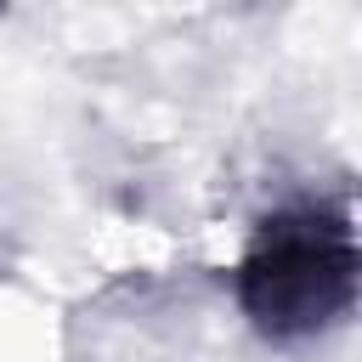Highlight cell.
<instances>
[{
    "instance_id": "obj_1",
    "label": "cell",
    "mask_w": 362,
    "mask_h": 362,
    "mask_svg": "<svg viewBox=\"0 0 362 362\" xmlns=\"http://www.w3.org/2000/svg\"><path fill=\"white\" fill-rule=\"evenodd\" d=\"M356 226L339 204H288L266 215L238 260V305L255 334L311 339L356 305Z\"/></svg>"
}]
</instances>
